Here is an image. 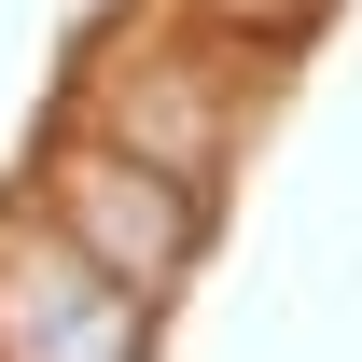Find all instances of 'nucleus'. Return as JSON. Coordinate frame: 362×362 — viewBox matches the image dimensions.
<instances>
[{
	"instance_id": "nucleus-2",
	"label": "nucleus",
	"mask_w": 362,
	"mask_h": 362,
	"mask_svg": "<svg viewBox=\"0 0 362 362\" xmlns=\"http://www.w3.org/2000/svg\"><path fill=\"white\" fill-rule=\"evenodd\" d=\"M56 293H28V265H0V334H14V362H126L139 349V307H126V279H84L70 293V265L42 251Z\"/></svg>"
},
{
	"instance_id": "nucleus-1",
	"label": "nucleus",
	"mask_w": 362,
	"mask_h": 362,
	"mask_svg": "<svg viewBox=\"0 0 362 362\" xmlns=\"http://www.w3.org/2000/svg\"><path fill=\"white\" fill-rule=\"evenodd\" d=\"M70 223H84L98 279H168L181 251H195V195H168V181H139V168H70Z\"/></svg>"
}]
</instances>
